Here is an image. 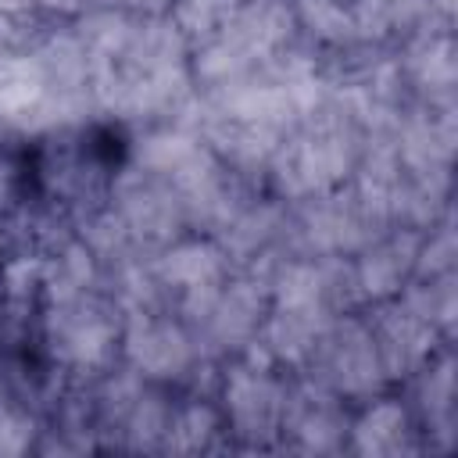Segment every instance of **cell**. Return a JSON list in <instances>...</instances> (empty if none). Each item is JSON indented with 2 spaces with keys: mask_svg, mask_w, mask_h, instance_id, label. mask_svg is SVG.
Wrapping results in <instances>:
<instances>
[{
  "mask_svg": "<svg viewBox=\"0 0 458 458\" xmlns=\"http://www.w3.org/2000/svg\"><path fill=\"white\" fill-rule=\"evenodd\" d=\"M351 168V140L344 125L322 122L279 150V182L290 193L326 190Z\"/></svg>",
  "mask_w": 458,
  "mask_h": 458,
  "instance_id": "cell-1",
  "label": "cell"
},
{
  "mask_svg": "<svg viewBox=\"0 0 458 458\" xmlns=\"http://www.w3.org/2000/svg\"><path fill=\"white\" fill-rule=\"evenodd\" d=\"M125 354L143 376H179L190 365V340L179 326L140 315L125 336Z\"/></svg>",
  "mask_w": 458,
  "mask_h": 458,
  "instance_id": "cell-2",
  "label": "cell"
},
{
  "mask_svg": "<svg viewBox=\"0 0 458 458\" xmlns=\"http://www.w3.org/2000/svg\"><path fill=\"white\" fill-rule=\"evenodd\" d=\"M225 401H229V415L236 422L240 433L258 437L276 429L286 401L283 390L265 376V369H240L229 376L225 383Z\"/></svg>",
  "mask_w": 458,
  "mask_h": 458,
  "instance_id": "cell-3",
  "label": "cell"
},
{
  "mask_svg": "<svg viewBox=\"0 0 458 458\" xmlns=\"http://www.w3.org/2000/svg\"><path fill=\"white\" fill-rule=\"evenodd\" d=\"M429 318L419 308H404V311H386V318L379 322V333L372 336L383 372H408L415 365H422V358L429 354Z\"/></svg>",
  "mask_w": 458,
  "mask_h": 458,
  "instance_id": "cell-4",
  "label": "cell"
},
{
  "mask_svg": "<svg viewBox=\"0 0 458 458\" xmlns=\"http://www.w3.org/2000/svg\"><path fill=\"white\" fill-rule=\"evenodd\" d=\"M68 311H61L57 318V351L61 358H68L72 365H100L111 351V340H114V329L111 322L93 311V308H82L79 297L75 301H64Z\"/></svg>",
  "mask_w": 458,
  "mask_h": 458,
  "instance_id": "cell-5",
  "label": "cell"
},
{
  "mask_svg": "<svg viewBox=\"0 0 458 458\" xmlns=\"http://www.w3.org/2000/svg\"><path fill=\"white\" fill-rule=\"evenodd\" d=\"M329 372L340 383V390H347V394H369L383 379V361H379V351L372 344V333H361V329L347 326L333 340Z\"/></svg>",
  "mask_w": 458,
  "mask_h": 458,
  "instance_id": "cell-6",
  "label": "cell"
},
{
  "mask_svg": "<svg viewBox=\"0 0 458 458\" xmlns=\"http://www.w3.org/2000/svg\"><path fill=\"white\" fill-rule=\"evenodd\" d=\"M0 114L4 118H32V114H50V86L39 68V61L29 57H11L0 61Z\"/></svg>",
  "mask_w": 458,
  "mask_h": 458,
  "instance_id": "cell-7",
  "label": "cell"
},
{
  "mask_svg": "<svg viewBox=\"0 0 458 458\" xmlns=\"http://www.w3.org/2000/svg\"><path fill=\"white\" fill-rule=\"evenodd\" d=\"M225 32L250 57H265V54H272L286 39V32H290V11L279 0H250V4H240L233 11V18L225 21Z\"/></svg>",
  "mask_w": 458,
  "mask_h": 458,
  "instance_id": "cell-8",
  "label": "cell"
},
{
  "mask_svg": "<svg viewBox=\"0 0 458 458\" xmlns=\"http://www.w3.org/2000/svg\"><path fill=\"white\" fill-rule=\"evenodd\" d=\"M258 315H261L258 286L240 283V286H229V293H218L208 322H211V333L222 344H240L258 329Z\"/></svg>",
  "mask_w": 458,
  "mask_h": 458,
  "instance_id": "cell-9",
  "label": "cell"
},
{
  "mask_svg": "<svg viewBox=\"0 0 458 458\" xmlns=\"http://www.w3.org/2000/svg\"><path fill=\"white\" fill-rule=\"evenodd\" d=\"M408 437V415L401 404H372L354 426V447L361 454H397Z\"/></svg>",
  "mask_w": 458,
  "mask_h": 458,
  "instance_id": "cell-10",
  "label": "cell"
},
{
  "mask_svg": "<svg viewBox=\"0 0 458 458\" xmlns=\"http://www.w3.org/2000/svg\"><path fill=\"white\" fill-rule=\"evenodd\" d=\"M218 272H222V254L215 243H179L165 254L161 261V279L179 286V290H190V286H204V283H218Z\"/></svg>",
  "mask_w": 458,
  "mask_h": 458,
  "instance_id": "cell-11",
  "label": "cell"
},
{
  "mask_svg": "<svg viewBox=\"0 0 458 458\" xmlns=\"http://www.w3.org/2000/svg\"><path fill=\"white\" fill-rule=\"evenodd\" d=\"M429 0H351V21L361 36H383L394 25H408L426 11Z\"/></svg>",
  "mask_w": 458,
  "mask_h": 458,
  "instance_id": "cell-12",
  "label": "cell"
},
{
  "mask_svg": "<svg viewBox=\"0 0 458 458\" xmlns=\"http://www.w3.org/2000/svg\"><path fill=\"white\" fill-rule=\"evenodd\" d=\"M408 261H411V250H408L401 240L383 243V247L369 250L365 261L358 265V286H361L365 293H390V290L401 286Z\"/></svg>",
  "mask_w": 458,
  "mask_h": 458,
  "instance_id": "cell-13",
  "label": "cell"
},
{
  "mask_svg": "<svg viewBox=\"0 0 458 458\" xmlns=\"http://www.w3.org/2000/svg\"><path fill=\"white\" fill-rule=\"evenodd\" d=\"M408 68L419 79V86L451 89V82H454V47H451V39L447 36H433V39L415 43L411 57H408Z\"/></svg>",
  "mask_w": 458,
  "mask_h": 458,
  "instance_id": "cell-14",
  "label": "cell"
},
{
  "mask_svg": "<svg viewBox=\"0 0 458 458\" xmlns=\"http://www.w3.org/2000/svg\"><path fill=\"white\" fill-rule=\"evenodd\" d=\"M125 218L150 236H161L175 225V200L154 186H140L136 193L125 197Z\"/></svg>",
  "mask_w": 458,
  "mask_h": 458,
  "instance_id": "cell-15",
  "label": "cell"
},
{
  "mask_svg": "<svg viewBox=\"0 0 458 458\" xmlns=\"http://www.w3.org/2000/svg\"><path fill=\"white\" fill-rule=\"evenodd\" d=\"M297 18L304 21V29L318 39H347L354 36V21H351V4L344 0H297Z\"/></svg>",
  "mask_w": 458,
  "mask_h": 458,
  "instance_id": "cell-16",
  "label": "cell"
},
{
  "mask_svg": "<svg viewBox=\"0 0 458 458\" xmlns=\"http://www.w3.org/2000/svg\"><path fill=\"white\" fill-rule=\"evenodd\" d=\"M250 54L225 32V36H218V39H211L204 50H200V57H197V72L208 79V82H236L247 68H250Z\"/></svg>",
  "mask_w": 458,
  "mask_h": 458,
  "instance_id": "cell-17",
  "label": "cell"
},
{
  "mask_svg": "<svg viewBox=\"0 0 458 458\" xmlns=\"http://www.w3.org/2000/svg\"><path fill=\"white\" fill-rule=\"evenodd\" d=\"M215 433V411L208 404H186L182 411H175L168 419V429H165V444L168 451H200Z\"/></svg>",
  "mask_w": 458,
  "mask_h": 458,
  "instance_id": "cell-18",
  "label": "cell"
},
{
  "mask_svg": "<svg viewBox=\"0 0 458 458\" xmlns=\"http://www.w3.org/2000/svg\"><path fill=\"white\" fill-rule=\"evenodd\" d=\"M293 433L308 451H333L344 437V422L329 404H304L293 419Z\"/></svg>",
  "mask_w": 458,
  "mask_h": 458,
  "instance_id": "cell-19",
  "label": "cell"
},
{
  "mask_svg": "<svg viewBox=\"0 0 458 458\" xmlns=\"http://www.w3.org/2000/svg\"><path fill=\"white\" fill-rule=\"evenodd\" d=\"M236 7H240L236 0H179V7H175V29L208 36L218 25H225Z\"/></svg>",
  "mask_w": 458,
  "mask_h": 458,
  "instance_id": "cell-20",
  "label": "cell"
},
{
  "mask_svg": "<svg viewBox=\"0 0 458 458\" xmlns=\"http://www.w3.org/2000/svg\"><path fill=\"white\" fill-rule=\"evenodd\" d=\"M168 408L157 401V397H136L129 404V437L136 447H150L154 440L165 437L168 429Z\"/></svg>",
  "mask_w": 458,
  "mask_h": 458,
  "instance_id": "cell-21",
  "label": "cell"
},
{
  "mask_svg": "<svg viewBox=\"0 0 458 458\" xmlns=\"http://www.w3.org/2000/svg\"><path fill=\"white\" fill-rule=\"evenodd\" d=\"M89 276H93L89 254H86L82 247H68V250L57 258V268H54V297H57L61 304L82 297Z\"/></svg>",
  "mask_w": 458,
  "mask_h": 458,
  "instance_id": "cell-22",
  "label": "cell"
},
{
  "mask_svg": "<svg viewBox=\"0 0 458 458\" xmlns=\"http://www.w3.org/2000/svg\"><path fill=\"white\" fill-rule=\"evenodd\" d=\"M32 440V422L18 411H0V454H21Z\"/></svg>",
  "mask_w": 458,
  "mask_h": 458,
  "instance_id": "cell-23",
  "label": "cell"
},
{
  "mask_svg": "<svg viewBox=\"0 0 458 458\" xmlns=\"http://www.w3.org/2000/svg\"><path fill=\"white\" fill-rule=\"evenodd\" d=\"M422 265L429 268V272H440V268H447L451 265V236L444 233V236H437L426 250H422Z\"/></svg>",
  "mask_w": 458,
  "mask_h": 458,
  "instance_id": "cell-24",
  "label": "cell"
},
{
  "mask_svg": "<svg viewBox=\"0 0 458 458\" xmlns=\"http://www.w3.org/2000/svg\"><path fill=\"white\" fill-rule=\"evenodd\" d=\"M39 4H47V7H57V11H72L79 0H39Z\"/></svg>",
  "mask_w": 458,
  "mask_h": 458,
  "instance_id": "cell-25",
  "label": "cell"
},
{
  "mask_svg": "<svg viewBox=\"0 0 458 458\" xmlns=\"http://www.w3.org/2000/svg\"><path fill=\"white\" fill-rule=\"evenodd\" d=\"M429 7H437V11L451 14V11H454V0H429Z\"/></svg>",
  "mask_w": 458,
  "mask_h": 458,
  "instance_id": "cell-26",
  "label": "cell"
},
{
  "mask_svg": "<svg viewBox=\"0 0 458 458\" xmlns=\"http://www.w3.org/2000/svg\"><path fill=\"white\" fill-rule=\"evenodd\" d=\"M25 0H0V11H18Z\"/></svg>",
  "mask_w": 458,
  "mask_h": 458,
  "instance_id": "cell-27",
  "label": "cell"
},
{
  "mask_svg": "<svg viewBox=\"0 0 458 458\" xmlns=\"http://www.w3.org/2000/svg\"><path fill=\"white\" fill-rule=\"evenodd\" d=\"M129 4H140V7H143V4H147V7H157L161 0H129Z\"/></svg>",
  "mask_w": 458,
  "mask_h": 458,
  "instance_id": "cell-28",
  "label": "cell"
}]
</instances>
